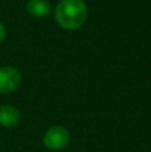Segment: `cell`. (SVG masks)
<instances>
[{
	"label": "cell",
	"instance_id": "obj_1",
	"mask_svg": "<svg viewBox=\"0 0 151 152\" xmlns=\"http://www.w3.org/2000/svg\"><path fill=\"white\" fill-rule=\"evenodd\" d=\"M88 15L84 0H60L55 8V20L64 29H76L84 24Z\"/></svg>",
	"mask_w": 151,
	"mask_h": 152
},
{
	"label": "cell",
	"instance_id": "obj_2",
	"mask_svg": "<svg viewBox=\"0 0 151 152\" xmlns=\"http://www.w3.org/2000/svg\"><path fill=\"white\" fill-rule=\"evenodd\" d=\"M71 135L70 131L63 126H54L47 129L43 136V144L50 151H60L66 148L70 143Z\"/></svg>",
	"mask_w": 151,
	"mask_h": 152
},
{
	"label": "cell",
	"instance_id": "obj_3",
	"mask_svg": "<svg viewBox=\"0 0 151 152\" xmlns=\"http://www.w3.org/2000/svg\"><path fill=\"white\" fill-rule=\"evenodd\" d=\"M21 74L18 68L11 66L0 67V94H12L20 87Z\"/></svg>",
	"mask_w": 151,
	"mask_h": 152
},
{
	"label": "cell",
	"instance_id": "obj_4",
	"mask_svg": "<svg viewBox=\"0 0 151 152\" xmlns=\"http://www.w3.org/2000/svg\"><path fill=\"white\" fill-rule=\"evenodd\" d=\"M19 121H20V112L16 107L11 104L0 107V126L11 128V127H15Z\"/></svg>",
	"mask_w": 151,
	"mask_h": 152
},
{
	"label": "cell",
	"instance_id": "obj_5",
	"mask_svg": "<svg viewBox=\"0 0 151 152\" xmlns=\"http://www.w3.org/2000/svg\"><path fill=\"white\" fill-rule=\"evenodd\" d=\"M27 11L35 18H43L51 12V5L48 0H28Z\"/></svg>",
	"mask_w": 151,
	"mask_h": 152
},
{
	"label": "cell",
	"instance_id": "obj_6",
	"mask_svg": "<svg viewBox=\"0 0 151 152\" xmlns=\"http://www.w3.org/2000/svg\"><path fill=\"white\" fill-rule=\"evenodd\" d=\"M4 37H5V28H4V26L0 23V43L4 40Z\"/></svg>",
	"mask_w": 151,
	"mask_h": 152
}]
</instances>
